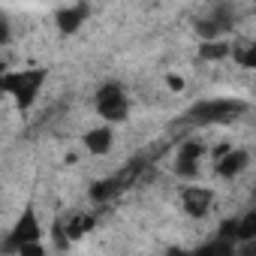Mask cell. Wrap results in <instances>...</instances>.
<instances>
[{"instance_id":"6da1fadb","label":"cell","mask_w":256,"mask_h":256,"mask_svg":"<svg viewBox=\"0 0 256 256\" xmlns=\"http://www.w3.org/2000/svg\"><path fill=\"white\" fill-rule=\"evenodd\" d=\"M94 106H96V114L102 120H112V124H118V120H124L130 114V96H126V90L118 82L102 84L96 90V96H94Z\"/></svg>"},{"instance_id":"7a4b0ae2","label":"cell","mask_w":256,"mask_h":256,"mask_svg":"<svg viewBox=\"0 0 256 256\" xmlns=\"http://www.w3.org/2000/svg\"><path fill=\"white\" fill-rule=\"evenodd\" d=\"M42 84V70H28V72H6L4 76V90L18 96V106L28 108Z\"/></svg>"},{"instance_id":"3957f363","label":"cell","mask_w":256,"mask_h":256,"mask_svg":"<svg viewBox=\"0 0 256 256\" xmlns=\"http://www.w3.org/2000/svg\"><path fill=\"white\" fill-rule=\"evenodd\" d=\"M247 169H250V151H247V148H229L223 157L214 160V172H217L220 178H226V181L241 178Z\"/></svg>"},{"instance_id":"277c9868","label":"cell","mask_w":256,"mask_h":256,"mask_svg":"<svg viewBox=\"0 0 256 256\" xmlns=\"http://www.w3.org/2000/svg\"><path fill=\"white\" fill-rule=\"evenodd\" d=\"M42 232H40V223H36V217L28 211L18 223H16V229L10 232V238H6V244H4V253H18V247L22 244H30V241H42L40 238Z\"/></svg>"},{"instance_id":"5b68a950","label":"cell","mask_w":256,"mask_h":256,"mask_svg":"<svg viewBox=\"0 0 256 256\" xmlns=\"http://www.w3.org/2000/svg\"><path fill=\"white\" fill-rule=\"evenodd\" d=\"M211 202H214V193L205 187H184L181 190V205L190 217H205L211 211Z\"/></svg>"},{"instance_id":"8992f818","label":"cell","mask_w":256,"mask_h":256,"mask_svg":"<svg viewBox=\"0 0 256 256\" xmlns=\"http://www.w3.org/2000/svg\"><path fill=\"white\" fill-rule=\"evenodd\" d=\"M112 145H114L112 124L94 126V130H88V133H84V148H88V154H94V157H102V154H108V151H112Z\"/></svg>"},{"instance_id":"52a82bcc","label":"cell","mask_w":256,"mask_h":256,"mask_svg":"<svg viewBox=\"0 0 256 256\" xmlns=\"http://www.w3.org/2000/svg\"><path fill=\"white\" fill-rule=\"evenodd\" d=\"M202 157H205L202 142H187V145L178 151V175L196 178V175H199V163H202Z\"/></svg>"},{"instance_id":"ba28073f","label":"cell","mask_w":256,"mask_h":256,"mask_svg":"<svg viewBox=\"0 0 256 256\" xmlns=\"http://www.w3.org/2000/svg\"><path fill=\"white\" fill-rule=\"evenodd\" d=\"M84 16H88V10L84 6H64L60 12H58V22H60V30H66V34H72L82 22H84Z\"/></svg>"},{"instance_id":"9c48e42d","label":"cell","mask_w":256,"mask_h":256,"mask_svg":"<svg viewBox=\"0 0 256 256\" xmlns=\"http://www.w3.org/2000/svg\"><path fill=\"white\" fill-rule=\"evenodd\" d=\"M90 229H94V217H90V214H76V217L66 223L64 235L76 241V238H82V235H84V232H90Z\"/></svg>"},{"instance_id":"30bf717a","label":"cell","mask_w":256,"mask_h":256,"mask_svg":"<svg viewBox=\"0 0 256 256\" xmlns=\"http://www.w3.org/2000/svg\"><path fill=\"white\" fill-rule=\"evenodd\" d=\"M199 54H202L205 60H220V58H229V54H232V46H229L226 40H214V42H202V48H199Z\"/></svg>"},{"instance_id":"8fae6325","label":"cell","mask_w":256,"mask_h":256,"mask_svg":"<svg viewBox=\"0 0 256 256\" xmlns=\"http://www.w3.org/2000/svg\"><path fill=\"white\" fill-rule=\"evenodd\" d=\"M18 256H46V247H42V241H30V244L18 247Z\"/></svg>"},{"instance_id":"7c38bea8","label":"cell","mask_w":256,"mask_h":256,"mask_svg":"<svg viewBox=\"0 0 256 256\" xmlns=\"http://www.w3.org/2000/svg\"><path fill=\"white\" fill-rule=\"evenodd\" d=\"M166 84H169V90H184V78L181 76H166Z\"/></svg>"}]
</instances>
